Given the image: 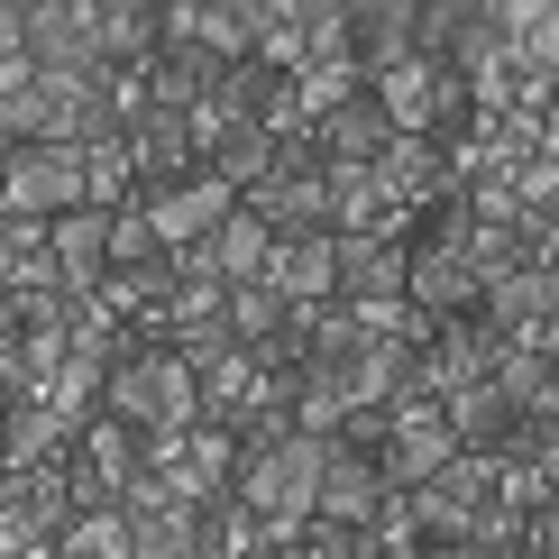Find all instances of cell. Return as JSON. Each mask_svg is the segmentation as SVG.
<instances>
[{
  "instance_id": "cell-1",
  "label": "cell",
  "mask_w": 559,
  "mask_h": 559,
  "mask_svg": "<svg viewBox=\"0 0 559 559\" xmlns=\"http://www.w3.org/2000/svg\"><path fill=\"white\" fill-rule=\"evenodd\" d=\"M110 413H120L129 431H193V423H212V404H202V377H193V358L183 348H156V340H138L120 367H110Z\"/></svg>"
},
{
  "instance_id": "cell-2",
  "label": "cell",
  "mask_w": 559,
  "mask_h": 559,
  "mask_svg": "<svg viewBox=\"0 0 559 559\" xmlns=\"http://www.w3.org/2000/svg\"><path fill=\"white\" fill-rule=\"evenodd\" d=\"M64 212H92L83 147H10V166H0V221H64Z\"/></svg>"
},
{
  "instance_id": "cell-3",
  "label": "cell",
  "mask_w": 559,
  "mask_h": 559,
  "mask_svg": "<svg viewBox=\"0 0 559 559\" xmlns=\"http://www.w3.org/2000/svg\"><path fill=\"white\" fill-rule=\"evenodd\" d=\"M138 212L156 221V239H166V258H183V248H212L221 239V221L239 212V193L202 166V175H183V183H166V193H138Z\"/></svg>"
},
{
  "instance_id": "cell-4",
  "label": "cell",
  "mask_w": 559,
  "mask_h": 559,
  "mask_svg": "<svg viewBox=\"0 0 559 559\" xmlns=\"http://www.w3.org/2000/svg\"><path fill=\"white\" fill-rule=\"evenodd\" d=\"M459 459V431H450V413H394L385 423V450H377V468L394 496H413V486H431L440 468Z\"/></svg>"
},
{
  "instance_id": "cell-5",
  "label": "cell",
  "mask_w": 559,
  "mask_h": 559,
  "mask_svg": "<svg viewBox=\"0 0 559 559\" xmlns=\"http://www.w3.org/2000/svg\"><path fill=\"white\" fill-rule=\"evenodd\" d=\"M129 156H138V193H166V183L183 175H202V129L183 120V110H138V129H129Z\"/></svg>"
},
{
  "instance_id": "cell-6",
  "label": "cell",
  "mask_w": 559,
  "mask_h": 559,
  "mask_svg": "<svg viewBox=\"0 0 559 559\" xmlns=\"http://www.w3.org/2000/svg\"><path fill=\"white\" fill-rule=\"evenodd\" d=\"M496 358H504V331H496L486 312L450 321V331L431 340V385H440V404H450V394H468V385H496Z\"/></svg>"
},
{
  "instance_id": "cell-7",
  "label": "cell",
  "mask_w": 559,
  "mask_h": 559,
  "mask_svg": "<svg viewBox=\"0 0 559 559\" xmlns=\"http://www.w3.org/2000/svg\"><path fill=\"white\" fill-rule=\"evenodd\" d=\"M331 175V166H321ZM321 175H275V183H258V193H248V212H258L275 239H340L331 229V183Z\"/></svg>"
},
{
  "instance_id": "cell-8",
  "label": "cell",
  "mask_w": 559,
  "mask_h": 559,
  "mask_svg": "<svg viewBox=\"0 0 559 559\" xmlns=\"http://www.w3.org/2000/svg\"><path fill=\"white\" fill-rule=\"evenodd\" d=\"M423 56V0H358V74L377 83Z\"/></svg>"
},
{
  "instance_id": "cell-9",
  "label": "cell",
  "mask_w": 559,
  "mask_h": 559,
  "mask_svg": "<svg viewBox=\"0 0 559 559\" xmlns=\"http://www.w3.org/2000/svg\"><path fill=\"white\" fill-rule=\"evenodd\" d=\"M394 504V486L385 468L367 450H340L331 459V477H321V523H348V532H377V514Z\"/></svg>"
},
{
  "instance_id": "cell-10",
  "label": "cell",
  "mask_w": 559,
  "mask_h": 559,
  "mask_svg": "<svg viewBox=\"0 0 559 559\" xmlns=\"http://www.w3.org/2000/svg\"><path fill=\"white\" fill-rule=\"evenodd\" d=\"M312 138H321V156H331V166H377L404 129L377 110V92H358V102H340L331 120H312Z\"/></svg>"
},
{
  "instance_id": "cell-11",
  "label": "cell",
  "mask_w": 559,
  "mask_h": 559,
  "mask_svg": "<svg viewBox=\"0 0 559 559\" xmlns=\"http://www.w3.org/2000/svg\"><path fill=\"white\" fill-rule=\"evenodd\" d=\"M496 28L532 83H559V0H496Z\"/></svg>"
},
{
  "instance_id": "cell-12",
  "label": "cell",
  "mask_w": 559,
  "mask_h": 559,
  "mask_svg": "<svg viewBox=\"0 0 559 559\" xmlns=\"http://www.w3.org/2000/svg\"><path fill=\"white\" fill-rule=\"evenodd\" d=\"M477 312L496 321L504 340H532V331H542V321L559 312V275H550V266H514L504 285H486V302H477Z\"/></svg>"
},
{
  "instance_id": "cell-13",
  "label": "cell",
  "mask_w": 559,
  "mask_h": 559,
  "mask_svg": "<svg viewBox=\"0 0 559 559\" xmlns=\"http://www.w3.org/2000/svg\"><path fill=\"white\" fill-rule=\"evenodd\" d=\"M496 394L523 413V423H550V413H559V358H550V348H532V340H504Z\"/></svg>"
},
{
  "instance_id": "cell-14",
  "label": "cell",
  "mask_w": 559,
  "mask_h": 559,
  "mask_svg": "<svg viewBox=\"0 0 559 559\" xmlns=\"http://www.w3.org/2000/svg\"><path fill=\"white\" fill-rule=\"evenodd\" d=\"M275 285H285L294 312L340 302V239H285V248H275Z\"/></svg>"
},
{
  "instance_id": "cell-15",
  "label": "cell",
  "mask_w": 559,
  "mask_h": 559,
  "mask_svg": "<svg viewBox=\"0 0 559 559\" xmlns=\"http://www.w3.org/2000/svg\"><path fill=\"white\" fill-rule=\"evenodd\" d=\"M258 542H266V523L248 514L239 486H221V496H202V504H193V559H248Z\"/></svg>"
},
{
  "instance_id": "cell-16",
  "label": "cell",
  "mask_w": 559,
  "mask_h": 559,
  "mask_svg": "<svg viewBox=\"0 0 559 559\" xmlns=\"http://www.w3.org/2000/svg\"><path fill=\"white\" fill-rule=\"evenodd\" d=\"M83 10H92V37H102L110 64H129V74L156 64V0H83Z\"/></svg>"
},
{
  "instance_id": "cell-17",
  "label": "cell",
  "mask_w": 559,
  "mask_h": 559,
  "mask_svg": "<svg viewBox=\"0 0 559 559\" xmlns=\"http://www.w3.org/2000/svg\"><path fill=\"white\" fill-rule=\"evenodd\" d=\"M440 413H450L459 450H477V459H504V450H514V431H523V413L504 404L496 385H468V394H450V404H440Z\"/></svg>"
},
{
  "instance_id": "cell-18",
  "label": "cell",
  "mask_w": 559,
  "mask_h": 559,
  "mask_svg": "<svg viewBox=\"0 0 559 559\" xmlns=\"http://www.w3.org/2000/svg\"><path fill=\"white\" fill-rule=\"evenodd\" d=\"M275 248H285V239H275V229H266V221L239 202V212L221 221V239L202 248V258H212V266L229 275V285H258V275H275ZM183 258H193V248H183Z\"/></svg>"
},
{
  "instance_id": "cell-19",
  "label": "cell",
  "mask_w": 559,
  "mask_h": 559,
  "mask_svg": "<svg viewBox=\"0 0 559 559\" xmlns=\"http://www.w3.org/2000/svg\"><path fill=\"white\" fill-rule=\"evenodd\" d=\"M74 450H83V431L64 423L56 404H19L10 413V468H64Z\"/></svg>"
},
{
  "instance_id": "cell-20",
  "label": "cell",
  "mask_w": 559,
  "mask_h": 559,
  "mask_svg": "<svg viewBox=\"0 0 559 559\" xmlns=\"http://www.w3.org/2000/svg\"><path fill=\"white\" fill-rule=\"evenodd\" d=\"M229 340H248V348H275V340H294V302L275 275H258V285H229Z\"/></svg>"
},
{
  "instance_id": "cell-21",
  "label": "cell",
  "mask_w": 559,
  "mask_h": 559,
  "mask_svg": "<svg viewBox=\"0 0 559 559\" xmlns=\"http://www.w3.org/2000/svg\"><path fill=\"white\" fill-rule=\"evenodd\" d=\"M202 46H212L221 64H248L258 56V0H212V10H202Z\"/></svg>"
},
{
  "instance_id": "cell-22",
  "label": "cell",
  "mask_w": 559,
  "mask_h": 559,
  "mask_svg": "<svg viewBox=\"0 0 559 559\" xmlns=\"http://www.w3.org/2000/svg\"><path fill=\"white\" fill-rule=\"evenodd\" d=\"M56 550H64V559H129L138 532H129V514H74Z\"/></svg>"
},
{
  "instance_id": "cell-23",
  "label": "cell",
  "mask_w": 559,
  "mask_h": 559,
  "mask_svg": "<svg viewBox=\"0 0 559 559\" xmlns=\"http://www.w3.org/2000/svg\"><path fill=\"white\" fill-rule=\"evenodd\" d=\"M468 37H477V0H423V56L431 64H450Z\"/></svg>"
},
{
  "instance_id": "cell-24",
  "label": "cell",
  "mask_w": 559,
  "mask_h": 559,
  "mask_svg": "<svg viewBox=\"0 0 559 559\" xmlns=\"http://www.w3.org/2000/svg\"><path fill=\"white\" fill-rule=\"evenodd\" d=\"M156 258H166V239H156V221L129 202V212L110 221V266H156Z\"/></svg>"
},
{
  "instance_id": "cell-25",
  "label": "cell",
  "mask_w": 559,
  "mask_h": 559,
  "mask_svg": "<svg viewBox=\"0 0 559 559\" xmlns=\"http://www.w3.org/2000/svg\"><path fill=\"white\" fill-rule=\"evenodd\" d=\"M532 450H542V468L559 477V413H550V423H532Z\"/></svg>"
},
{
  "instance_id": "cell-26",
  "label": "cell",
  "mask_w": 559,
  "mask_h": 559,
  "mask_svg": "<svg viewBox=\"0 0 559 559\" xmlns=\"http://www.w3.org/2000/svg\"><path fill=\"white\" fill-rule=\"evenodd\" d=\"M248 559H312V550H302V542H258Z\"/></svg>"
},
{
  "instance_id": "cell-27",
  "label": "cell",
  "mask_w": 559,
  "mask_h": 559,
  "mask_svg": "<svg viewBox=\"0 0 559 559\" xmlns=\"http://www.w3.org/2000/svg\"><path fill=\"white\" fill-rule=\"evenodd\" d=\"M532 559H559V550H532Z\"/></svg>"
},
{
  "instance_id": "cell-28",
  "label": "cell",
  "mask_w": 559,
  "mask_h": 559,
  "mask_svg": "<svg viewBox=\"0 0 559 559\" xmlns=\"http://www.w3.org/2000/svg\"><path fill=\"white\" fill-rule=\"evenodd\" d=\"M413 559H431V550H413Z\"/></svg>"
}]
</instances>
